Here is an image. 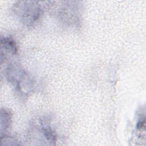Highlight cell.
<instances>
[{
  "label": "cell",
  "mask_w": 146,
  "mask_h": 146,
  "mask_svg": "<svg viewBox=\"0 0 146 146\" xmlns=\"http://www.w3.org/2000/svg\"><path fill=\"white\" fill-rule=\"evenodd\" d=\"M1 48H4L9 53L14 54L17 52V47L14 42L9 38H1Z\"/></svg>",
  "instance_id": "obj_1"
}]
</instances>
